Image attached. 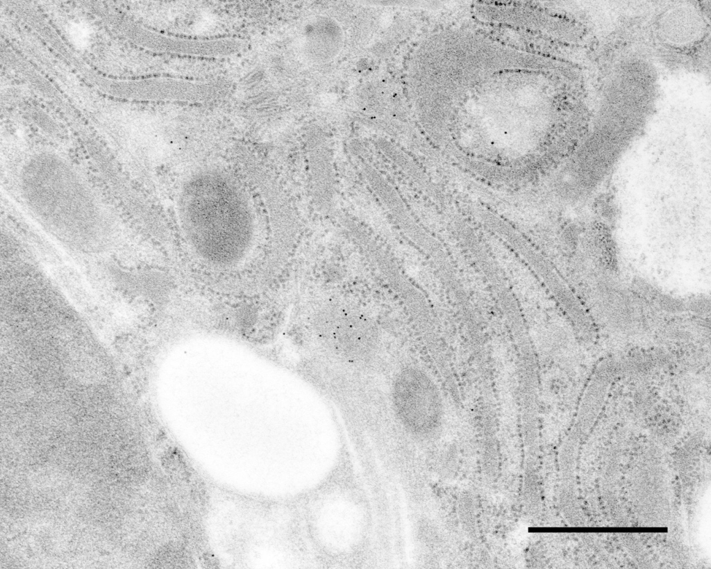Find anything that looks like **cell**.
Instances as JSON below:
<instances>
[{"label": "cell", "instance_id": "obj_1", "mask_svg": "<svg viewBox=\"0 0 711 569\" xmlns=\"http://www.w3.org/2000/svg\"><path fill=\"white\" fill-rule=\"evenodd\" d=\"M177 211L188 245L207 263L235 265L251 249L255 231L251 208L223 172L204 170L189 176L179 191Z\"/></svg>", "mask_w": 711, "mask_h": 569}, {"label": "cell", "instance_id": "obj_2", "mask_svg": "<svg viewBox=\"0 0 711 569\" xmlns=\"http://www.w3.org/2000/svg\"><path fill=\"white\" fill-rule=\"evenodd\" d=\"M393 402L402 422L416 432H428L443 419L444 404L435 382L424 371L408 368L397 375L393 385Z\"/></svg>", "mask_w": 711, "mask_h": 569}, {"label": "cell", "instance_id": "obj_3", "mask_svg": "<svg viewBox=\"0 0 711 569\" xmlns=\"http://www.w3.org/2000/svg\"><path fill=\"white\" fill-rule=\"evenodd\" d=\"M692 303L693 305L691 306V309L696 313H703L710 311V304L706 299L703 301L697 300Z\"/></svg>", "mask_w": 711, "mask_h": 569}]
</instances>
